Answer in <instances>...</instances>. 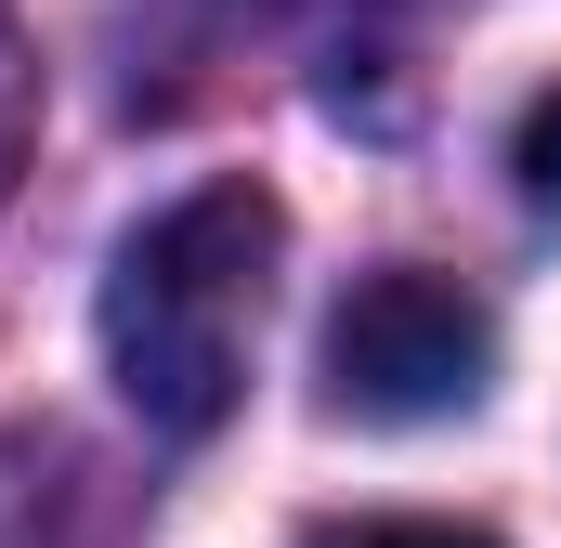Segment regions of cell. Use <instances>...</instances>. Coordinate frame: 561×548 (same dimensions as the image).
Returning <instances> with one entry per match:
<instances>
[{
	"instance_id": "cell-2",
	"label": "cell",
	"mask_w": 561,
	"mask_h": 548,
	"mask_svg": "<svg viewBox=\"0 0 561 548\" xmlns=\"http://www.w3.org/2000/svg\"><path fill=\"white\" fill-rule=\"evenodd\" d=\"M496 379V313L431 262H379L366 287H340L327 313V406L366 431H419V418L483 406Z\"/></svg>"
},
{
	"instance_id": "cell-3",
	"label": "cell",
	"mask_w": 561,
	"mask_h": 548,
	"mask_svg": "<svg viewBox=\"0 0 561 548\" xmlns=\"http://www.w3.org/2000/svg\"><path fill=\"white\" fill-rule=\"evenodd\" d=\"M510 183H523V209H536V222H561V79L510 118Z\"/></svg>"
},
{
	"instance_id": "cell-1",
	"label": "cell",
	"mask_w": 561,
	"mask_h": 548,
	"mask_svg": "<svg viewBox=\"0 0 561 548\" xmlns=\"http://www.w3.org/2000/svg\"><path fill=\"white\" fill-rule=\"evenodd\" d=\"M275 249H287V209L262 183H196V196H170L157 222L118 236V262H105V379L131 392L144 431L209 444L236 418Z\"/></svg>"
},
{
	"instance_id": "cell-4",
	"label": "cell",
	"mask_w": 561,
	"mask_h": 548,
	"mask_svg": "<svg viewBox=\"0 0 561 548\" xmlns=\"http://www.w3.org/2000/svg\"><path fill=\"white\" fill-rule=\"evenodd\" d=\"M26 144H39V53H26V26L0 13V196H13Z\"/></svg>"
},
{
	"instance_id": "cell-5",
	"label": "cell",
	"mask_w": 561,
	"mask_h": 548,
	"mask_svg": "<svg viewBox=\"0 0 561 548\" xmlns=\"http://www.w3.org/2000/svg\"><path fill=\"white\" fill-rule=\"evenodd\" d=\"M313 548H496V536H470V523H340Z\"/></svg>"
}]
</instances>
